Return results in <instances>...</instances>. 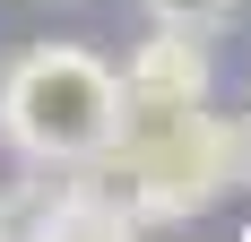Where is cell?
Instances as JSON below:
<instances>
[{
  "mask_svg": "<svg viewBox=\"0 0 251 242\" xmlns=\"http://www.w3.org/2000/svg\"><path fill=\"white\" fill-rule=\"evenodd\" d=\"M26 242H139V217H130L122 199L104 191L96 173H78V182L44 191V208H35V234H26Z\"/></svg>",
  "mask_w": 251,
  "mask_h": 242,
  "instance_id": "cell-4",
  "label": "cell"
},
{
  "mask_svg": "<svg viewBox=\"0 0 251 242\" xmlns=\"http://www.w3.org/2000/svg\"><path fill=\"white\" fill-rule=\"evenodd\" d=\"M122 130V70L87 44H26L0 70V139L35 173L96 165Z\"/></svg>",
  "mask_w": 251,
  "mask_h": 242,
  "instance_id": "cell-2",
  "label": "cell"
},
{
  "mask_svg": "<svg viewBox=\"0 0 251 242\" xmlns=\"http://www.w3.org/2000/svg\"><path fill=\"white\" fill-rule=\"evenodd\" d=\"M243 242H251V234H243Z\"/></svg>",
  "mask_w": 251,
  "mask_h": 242,
  "instance_id": "cell-8",
  "label": "cell"
},
{
  "mask_svg": "<svg viewBox=\"0 0 251 242\" xmlns=\"http://www.w3.org/2000/svg\"><path fill=\"white\" fill-rule=\"evenodd\" d=\"M217 87V61H208V35H182V26H156L148 44L122 61V96L130 104H191Z\"/></svg>",
  "mask_w": 251,
  "mask_h": 242,
  "instance_id": "cell-3",
  "label": "cell"
},
{
  "mask_svg": "<svg viewBox=\"0 0 251 242\" xmlns=\"http://www.w3.org/2000/svg\"><path fill=\"white\" fill-rule=\"evenodd\" d=\"M44 191H52V182H9V191H0V242H26V234H35Z\"/></svg>",
  "mask_w": 251,
  "mask_h": 242,
  "instance_id": "cell-6",
  "label": "cell"
},
{
  "mask_svg": "<svg viewBox=\"0 0 251 242\" xmlns=\"http://www.w3.org/2000/svg\"><path fill=\"white\" fill-rule=\"evenodd\" d=\"M148 26H182V35H226L243 18V0H139Z\"/></svg>",
  "mask_w": 251,
  "mask_h": 242,
  "instance_id": "cell-5",
  "label": "cell"
},
{
  "mask_svg": "<svg viewBox=\"0 0 251 242\" xmlns=\"http://www.w3.org/2000/svg\"><path fill=\"white\" fill-rule=\"evenodd\" d=\"M234 182H251V113L234 121Z\"/></svg>",
  "mask_w": 251,
  "mask_h": 242,
  "instance_id": "cell-7",
  "label": "cell"
},
{
  "mask_svg": "<svg viewBox=\"0 0 251 242\" xmlns=\"http://www.w3.org/2000/svg\"><path fill=\"white\" fill-rule=\"evenodd\" d=\"M78 173H96L139 225L208 217L234 191V121L208 113V96H191V104H130L122 96L113 147L96 165H78Z\"/></svg>",
  "mask_w": 251,
  "mask_h": 242,
  "instance_id": "cell-1",
  "label": "cell"
}]
</instances>
